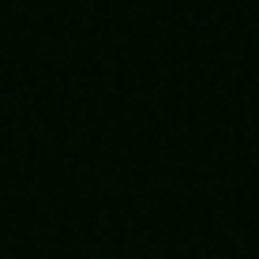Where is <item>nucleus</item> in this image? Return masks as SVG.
<instances>
[]
</instances>
